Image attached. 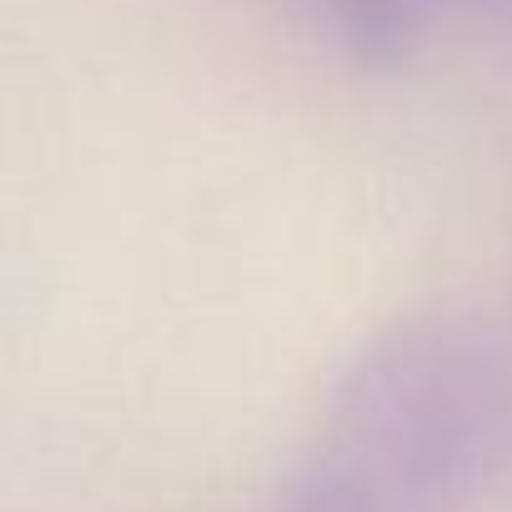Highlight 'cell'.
Segmentation results:
<instances>
[{"instance_id":"cell-1","label":"cell","mask_w":512,"mask_h":512,"mask_svg":"<svg viewBox=\"0 0 512 512\" xmlns=\"http://www.w3.org/2000/svg\"><path fill=\"white\" fill-rule=\"evenodd\" d=\"M497 422L502 372L487 337L447 307L402 312L327 387L277 512H457Z\"/></svg>"},{"instance_id":"cell-2","label":"cell","mask_w":512,"mask_h":512,"mask_svg":"<svg viewBox=\"0 0 512 512\" xmlns=\"http://www.w3.org/2000/svg\"><path fill=\"white\" fill-rule=\"evenodd\" d=\"M297 6L357 66H397L422 21V0H297Z\"/></svg>"}]
</instances>
